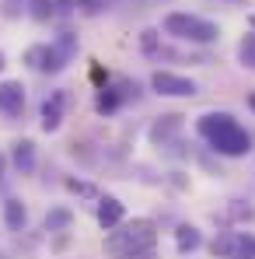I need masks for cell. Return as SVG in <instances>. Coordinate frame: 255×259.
<instances>
[{
	"instance_id": "1",
	"label": "cell",
	"mask_w": 255,
	"mask_h": 259,
	"mask_svg": "<svg viewBox=\"0 0 255 259\" xmlns=\"http://www.w3.org/2000/svg\"><path fill=\"white\" fill-rule=\"evenodd\" d=\"M196 133L224 158H245L252 151V133L231 112H207V116H199L196 119Z\"/></svg>"
},
{
	"instance_id": "2",
	"label": "cell",
	"mask_w": 255,
	"mask_h": 259,
	"mask_svg": "<svg viewBox=\"0 0 255 259\" xmlns=\"http://www.w3.org/2000/svg\"><path fill=\"white\" fill-rule=\"evenodd\" d=\"M158 245V224L150 217H133L109 231L105 252L112 259H150Z\"/></svg>"
},
{
	"instance_id": "3",
	"label": "cell",
	"mask_w": 255,
	"mask_h": 259,
	"mask_svg": "<svg viewBox=\"0 0 255 259\" xmlns=\"http://www.w3.org/2000/svg\"><path fill=\"white\" fill-rule=\"evenodd\" d=\"M165 35L189 46H210L220 39V25L210 18L189 14V11H171V14H165Z\"/></svg>"
},
{
	"instance_id": "4",
	"label": "cell",
	"mask_w": 255,
	"mask_h": 259,
	"mask_svg": "<svg viewBox=\"0 0 255 259\" xmlns=\"http://www.w3.org/2000/svg\"><path fill=\"white\" fill-rule=\"evenodd\" d=\"M77 49H81V42H77V35H74V32H60V35H56V42L32 46V49L25 53V60H28L39 74H60V70L77 56Z\"/></svg>"
},
{
	"instance_id": "5",
	"label": "cell",
	"mask_w": 255,
	"mask_h": 259,
	"mask_svg": "<svg viewBox=\"0 0 255 259\" xmlns=\"http://www.w3.org/2000/svg\"><path fill=\"white\" fill-rule=\"evenodd\" d=\"M136 95H140L136 81H129V77H116V84H109V88H101V91H98V98H94V109H98L101 116H109V112H116L119 105L133 102Z\"/></svg>"
},
{
	"instance_id": "6",
	"label": "cell",
	"mask_w": 255,
	"mask_h": 259,
	"mask_svg": "<svg viewBox=\"0 0 255 259\" xmlns=\"http://www.w3.org/2000/svg\"><path fill=\"white\" fill-rule=\"evenodd\" d=\"M150 88L158 91V95H165V98H192L199 84L192 81V77H185V74H175V70H154L150 74Z\"/></svg>"
},
{
	"instance_id": "7",
	"label": "cell",
	"mask_w": 255,
	"mask_h": 259,
	"mask_svg": "<svg viewBox=\"0 0 255 259\" xmlns=\"http://www.w3.org/2000/svg\"><path fill=\"white\" fill-rule=\"evenodd\" d=\"M67 91H53L49 98L42 102V109H39V123H42L45 133H56V130L63 126V112H67Z\"/></svg>"
},
{
	"instance_id": "8",
	"label": "cell",
	"mask_w": 255,
	"mask_h": 259,
	"mask_svg": "<svg viewBox=\"0 0 255 259\" xmlns=\"http://www.w3.org/2000/svg\"><path fill=\"white\" fill-rule=\"evenodd\" d=\"M25 112V84L21 81H0V116L18 119Z\"/></svg>"
},
{
	"instance_id": "9",
	"label": "cell",
	"mask_w": 255,
	"mask_h": 259,
	"mask_svg": "<svg viewBox=\"0 0 255 259\" xmlns=\"http://www.w3.org/2000/svg\"><path fill=\"white\" fill-rule=\"evenodd\" d=\"M94 221H98V228H105V231H112L116 224H123V221H126V207H123V200H116V196H101L98 207H94Z\"/></svg>"
},
{
	"instance_id": "10",
	"label": "cell",
	"mask_w": 255,
	"mask_h": 259,
	"mask_svg": "<svg viewBox=\"0 0 255 259\" xmlns=\"http://www.w3.org/2000/svg\"><path fill=\"white\" fill-rule=\"evenodd\" d=\"M199 245H203V235H199L196 224H178V228H175V249H178V256H189V252H196Z\"/></svg>"
},
{
	"instance_id": "11",
	"label": "cell",
	"mask_w": 255,
	"mask_h": 259,
	"mask_svg": "<svg viewBox=\"0 0 255 259\" xmlns=\"http://www.w3.org/2000/svg\"><path fill=\"white\" fill-rule=\"evenodd\" d=\"M11 161H14V168L21 175H32L35 172V144L32 140H18L11 147Z\"/></svg>"
},
{
	"instance_id": "12",
	"label": "cell",
	"mask_w": 255,
	"mask_h": 259,
	"mask_svg": "<svg viewBox=\"0 0 255 259\" xmlns=\"http://www.w3.org/2000/svg\"><path fill=\"white\" fill-rule=\"evenodd\" d=\"M178 130H182V116H161V119L150 126V133H147V137H150V144H165V140H168V137H175Z\"/></svg>"
},
{
	"instance_id": "13",
	"label": "cell",
	"mask_w": 255,
	"mask_h": 259,
	"mask_svg": "<svg viewBox=\"0 0 255 259\" xmlns=\"http://www.w3.org/2000/svg\"><path fill=\"white\" fill-rule=\"evenodd\" d=\"M4 224H7L11 231H25V224H28V210H25L21 200H7V203H4Z\"/></svg>"
},
{
	"instance_id": "14",
	"label": "cell",
	"mask_w": 255,
	"mask_h": 259,
	"mask_svg": "<svg viewBox=\"0 0 255 259\" xmlns=\"http://www.w3.org/2000/svg\"><path fill=\"white\" fill-rule=\"evenodd\" d=\"M42 224H45L49 235H53V231H67V228L74 224V210H70V207H53V210L45 214Z\"/></svg>"
},
{
	"instance_id": "15",
	"label": "cell",
	"mask_w": 255,
	"mask_h": 259,
	"mask_svg": "<svg viewBox=\"0 0 255 259\" xmlns=\"http://www.w3.org/2000/svg\"><path fill=\"white\" fill-rule=\"evenodd\" d=\"M234 245H238V231H224L220 238L210 242V252L220 259H234Z\"/></svg>"
},
{
	"instance_id": "16",
	"label": "cell",
	"mask_w": 255,
	"mask_h": 259,
	"mask_svg": "<svg viewBox=\"0 0 255 259\" xmlns=\"http://www.w3.org/2000/svg\"><path fill=\"white\" fill-rule=\"evenodd\" d=\"M238 63L245 70H255V32H245L238 42Z\"/></svg>"
},
{
	"instance_id": "17",
	"label": "cell",
	"mask_w": 255,
	"mask_h": 259,
	"mask_svg": "<svg viewBox=\"0 0 255 259\" xmlns=\"http://www.w3.org/2000/svg\"><path fill=\"white\" fill-rule=\"evenodd\" d=\"M53 14H56V0H28V18H32V21L45 25Z\"/></svg>"
},
{
	"instance_id": "18",
	"label": "cell",
	"mask_w": 255,
	"mask_h": 259,
	"mask_svg": "<svg viewBox=\"0 0 255 259\" xmlns=\"http://www.w3.org/2000/svg\"><path fill=\"white\" fill-rule=\"evenodd\" d=\"M140 46H143L147 56H161V32L158 28H143L140 32Z\"/></svg>"
},
{
	"instance_id": "19",
	"label": "cell",
	"mask_w": 255,
	"mask_h": 259,
	"mask_svg": "<svg viewBox=\"0 0 255 259\" xmlns=\"http://www.w3.org/2000/svg\"><path fill=\"white\" fill-rule=\"evenodd\" d=\"M234 259H255V235H248V231H238Z\"/></svg>"
},
{
	"instance_id": "20",
	"label": "cell",
	"mask_w": 255,
	"mask_h": 259,
	"mask_svg": "<svg viewBox=\"0 0 255 259\" xmlns=\"http://www.w3.org/2000/svg\"><path fill=\"white\" fill-rule=\"evenodd\" d=\"M0 14L7 21H18L21 14H28V0H0Z\"/></svg>"
},
{
	"instance_id": "21",
	"label": "cell",
	"mask_w": 255,
	"mask_h": 259,
	"mask_svg": "<svg viewBox=\"0 0 255 259\" xmlns=\"http://www.w3.org/2000/svg\"><path fill=\"white\" fill-rule=\"evenodd\" d=\"M67 189H70V193H84V196H91V186H87V182H77V179H70Z\"/></svg>"
},
{
	"instance_id": "22",
	"label": "cell",
	"mask_w": 255,
	"mask_h": 259,
	"mask_svg": "<svg viewBox=\"0 0 255 259\" xmlns=\"http://www.w3.org/2000/svg\"><path fill=\"white\" fill-rule=\"evenodd\" d=\"M248 109H252V112H255V91H252V95H248Z\"/></svg>"
},
{
	"instance_id": "23",
	"label": "cell",
	"mask_w": 255,
	"mask_h": 259,
	"mask_svg": "<svg viewBox=\"0 0 255 259\" xmlns=\"http://www.w3.org/2000/svg\"><path fill=\"white\" fill-rule=\"evenodd\" d=\"M0 175H4V154H0Z\"/></svg>"
},
{
	"instance_id": "24",
	"label": "cell",
	"mask_w": 255,
	"mask_h": 259,
	"mask_svg": "<svg viewBox=\"0 0 255 259\" xmlns=\"http://www.w3.org/2000/svg\"><path fill=\"white\" fill-rule=\"evenodd\" d=\"M227 4H245V0H227Z\"/></svg>"
}]
</instances>
